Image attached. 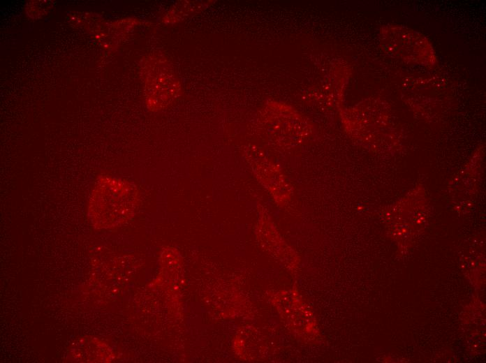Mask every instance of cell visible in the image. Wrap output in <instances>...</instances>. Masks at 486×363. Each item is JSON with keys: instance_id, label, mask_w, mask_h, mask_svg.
<instances>
[{"instance_id": "6da1fadb", "label": "cell", "mask_w": 486, "mask_h": 363, "mask_svg": "<svg viewBox=\"0 0 486 363\" xmlns=\"http://www.w3.org/2000/svg\"><path fill=\"white\" fill-rule=\"evenodd\" d=\"M138 199V190L128 181L109 175L100 176L89 200V216L98 228L111 227L119 218L128 216Z\"/></svg>"}]
</instances>
